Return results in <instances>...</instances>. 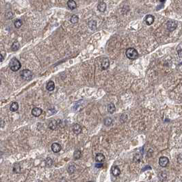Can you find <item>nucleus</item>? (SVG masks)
Masks as SVG:
<instances>
[{
	"label": "nucleus",
	"instance_id": "1",
	"mask_svg": "<svg viewBox=\"0 0 182 182\" xmlns=\"http://www.w3.org/2000/svg\"><path fill=\"white\" fill-rule=\"evenodd\" d=\"M126 56L129 60H136L138 57V52L137 51V50L134 48L129 47L126 50Z\"/></svg>",
	"mask_w": 182,
	"mask_h": 182
},
{
	"label": "nucleus",
	"instance_id": "2",
	"mask_svg": "<svg viewBox=\"0 0 182 182\" xmlns=\"http://www.w3.org/2000/svg\"><path fill=\"white\" fill-rule=\"evenodd\" d=\"M9 65L10 69H11L12 71L14 72L19 71V69L21 68V62H19V60H17V59L15 58V57H13V58L10 60Z\"/></svg>",
	"mask_w": 182,
	"mask_h": 182
},
{
	"label": "nucleus",
	"instance_id": "3",
	"mask_svg": "<svg viewBox=\"0 0 182 182\" xmlns=\"http://www.w3.org/2000/svg\"><path fill=\"white\" fill-rule=\"evenodd\" d=\"M20 75L23 80H25V81H29L32 79L33 73H32V72L28 69H24L20 73Z\"/></svg>",
	"mask_w": 182,
	"mask_h": 182
},
{
	"label": "nucleus",
	"instance_id": "4",
	"mask_svg": "<svg viewBox=\"0 0 182 182\" xmlns=\"http://www.w3.org/2000/svg\"><path fill=\"white\" fill-rule=\"evenodd\" d=\"M167 29L169 32H173L177 27V23L175 21H168L166 23Z\"/></svg>",
	"mask_w": 182,
	"mask_h": 182
},
{
	"label": "nucleus",
	"instance_id": "5",
	"mask_svg": "<svg viewBox=\"0 0 182 182\" xmlns=\"http://www.w3.org/2000/svg\"><path fill=\"white\" fill-rule=\"evenodd\" d=\"M168 163H169V159H168V158L165 157V156L160 157L159 159V164L161 167L164 168L167 166Z\"/></svg>",
	"mask_w": 182,
	"mask_h": 182
},
{
	"label": "nucleus",
	"instance_id": "6",
	"mask_svg": "<svg viewBox=\"0 0 182 182\" xmlns=\"http://www.w3.org/2000/svg\"><path fill=\"white\" fill-rule=\"evenodd\" d=\"M51 150H52V151L53 153H59L61 151L62 147H61V145L60 144L57 143V142H54V143H53L51 144Z\"/></svg>",
	"mask_w": 182,
	"mask_h": 182
},
{
	"label": "nucleus",
	"instance_id": "7",
	"mask_svg": "<svg viewBox=\"0 0 182 182\" xmlns=\"http://www.w3.org/2000/svg\"><path fill=\"white\" fill-rule=\"evenodd\" d=\"M101 67L102 70H107L109 67H110V61L108 58H103L101 61Z\"/></svg>",
	"mask_w": 182,
	"mask_h": 182
},
{
	"label": "nucleus",
	"instance_id": "8",
	"mask_svg": "<svg viewBox=\"0 0 182 182\" xmlns=\"http://www.w3.org/2000/svg\"><path fill=\"white\" fill-rule=\"evenodd\" d=\"M154 21H155V18H154V17H153V15H151V14L147 15L145 17V18H144V21H145V23H146V24L147 25H152L153 23V22H154Z\"/></svg>",
	"mask_w": 182,
	"mask_h": 182
},
{
	"label": "nucleus",
	"instance_id": "9",
	"mask_svg": "<svg viewBox=\"0 0 182 182\" xmlns=\"http://www.w3.org/2000/svg\"><path fill=\"white\" fill-rule=\"evenodd\" d=\"M111 172H112V174L114 176L117 177V176H119L120 174V170L119 167L118 166L113 165L112 166V168H111Z\"/></svg>",
	"mask_w": 182,
	"mask_h": 182
},
{
	"label": "nucleus",
	"instance_id": "10",
	"mask_svg": "<svg viewBox=\"0 0 182 182\" xmlns=\"http://www.w3.org/2000/svg\"><path fill=\"white\" fill-rule=\"evenodd\" d=\"M72 129L73 133L75 134H80L81 132V126L78 123H75L72 126Z\"/></svg>",
	"mask_w": 182,
	"mask_h": 182
},
{
	"label": "nucleus",
	"instance_id": "11",
	"mask_svg": "<svg viewBox=\"0 0 182 182\" xmlns=\"http://www.w3.org/2000/svg\"><path fill=\"white\" fill-rule=\"evenodd\" d=\"M43 110L42 109H40V108H34L32 110V114L35 117H38L40 115L42 114Z\"/></svg>",
	"mask_w": 182,
	"mask_h": 182
},
{
	"label": "nucleus",
	"instance_id": "12",
	"mask_svg": "<svg viewBox=\"0 0 182 182\" xmlns=\"http://www.w3.org/2000/svg\"><path fill=\"white\" fill-rule=\"evenodd\" d=\"M106 8H107V6H106V4L104 3L103 1H101L99 3V4L97 6V9L98 10L101 12H104L105 11V10H106Z\"/></svg>",
	"mask_w": 182,
	"mask_h": 182
},
{
	"label": "nucleus",
	"instance_id": "13",
	"mask_svg": "<svg viewBox=\"0 0 182 182\" xmlns=\"http://www.w3.org/2000/svg\"><path fill=\"white\" fill-rule=\"evenodd\" d=\"M105 156L103 154L101 153H97L95 156V161L98 163H101L105 160Z\"/></svg>",
	"mask_w": 182,
	"mask_h": 182
},
{
	"label": "nucleus",
	"instance_id": "14",
	"mask_svg": "<svg viewBox=\"0 0 182 182\" xmlns=\"http://www.w3.org/2000/svg\"><path fill=\"white\" fill-rule=\"evenodd\" d=\"M67 6L70 10H74L77 8L76 2L73 0H68L67 1Z\"/></svg>",
	"mask_w": 182,
	"mask_h": 182
},
{
	"label": "nucleus",
	"instance_id": "15",
	"mask_svg": "<svg viewBox=\"0 0 182 182\" xmlns=\"http://www.w3.org/2000/svg\"><path fill=\"white\" fill-rule=\"evenodd\" d=\"M57 123L56 120H52L50 121V123H49V128L51 129V130H55L57 129Z\"/></svg>",
	"mask_w": 182,
	"mask_h": 182
},
{
	"label": "nucleus",
	"instance_id": "16",
	"mask_svg": "<svg viewBox=\"0 0 182 182\" xmlns=\"http://www.w3.org/2000/svg\"><path fill=\"white\" fill-rule=\"evenodd\" d=\"M116 111V107L114 103H110L108 105V112L110 113V114H113L114 112H115Z\"/></svg>",
	"mask_w": 182,
	"mask_h": 182
},
{
	"label": "nucleus",
	"instance_id": "17",
	"mask_svg": "<svg viewBox=\"0 0 182 182\" xmlns=\"http://www.w3.org/2000/svg\"><path fill=\"white\" fill-rule=\"evenodd\" d=\"M46 88L49 91H53L55 88V84L52 81H50L48 82L46 85Z\"/></svg>",
	"mask_w": 182,
	"mask_h": 182
},
{
	"label": "nucleus",
	"instance_id": "18",
	"mask_svg": "<svg viewBox=\"0 0 182 182\" xmlns=\"http://www.w3.org/2000/svg\"><path fill=\"white\" fill-rule=\"evenodd\" d=\"M10 109L12 112H16L19 109V104L17 102H13L10 107Z\"/></svg>",
	"mask_w": 182,
	"mask_h": 182
},
{
	"label": "nucleus",
	"instance_id": "19",
	"mask_svg": "<svg viewBox=\"0 0 182 182\" xmlns=\"http://www.w3.org/2000/svg\"><path fill=\"white\" fill-rule=\"evenodd\" d=\"M88 27L91 30L94 31L97 29V22L95 21H91L88 22Z\"/></svg>",
	"mask_w": 182,
	"mask_h": 182
},
{
	"label": "nucleus",
	"instance_id": "20",
	"mask_svg": "<svg viewBox=\"0 0 182 182\" xmlns=\"http://www.w3.org/2000/svg\"><path fill=\"white\" fill-rule=\"evenodd\" d=\"M81 157V152L80 150H75V152L73 153V158L75 159H79Z\"/></svg>",
	"mask_w": 182,
	"mask_h": 182
},
{
	"label": "nucleus",
	"instance_id": "21",
	"mask_svg": "<svg viewBox=\"0 0 182 182\" xmlns=\"http://www.w3.org/2000/svg\"><path fill=\"white\" fill-rule=\"evenodd\" d=\"M14 27H15L16 28L19 29L21 27V25H23V21H22L21 19H17L14 22Z\"/></svg>",
	"mask_w": 182,
	"mask_h": 182
},
{
	"label": "nucleus",
	"instance_id": "22",
	"mask_svg": "<svg viewBox=\"0 0 182 182\" xmlns=\"http://www.w3.org/2000/svg\"><path fill=\"white\" fill-rule=\"evenodd\" d=\"M19 47H20V45H19V43L18 42H14L12 43V46H11V49L13 51H17L19 49Z\"/></svg>",
	"mask_w": 182,
	"mask_h": 182
},
{
	"label": "nucleus",
	"instance_id": "23",
	"mask_svg": "<svg viewBox=\"0 0 182 182\" xmlns=\"http://www.w3.org/2000/svg\"><path fill=\"white\" fill-rule=\"evenodd\" d=\"M78 21H79V17L75 15V14H73V15H72L71 17V19H70V21H71V23H77V22H78Z\"/></svg>",
	"mask_w": 182,
	"mask_h": 182
},
{
	"label": "nucleus",
	"instance_id": "24",
	"mask_svg": "<svg viewBox=\"0 0 182 182\" xmlns=\"http://www.w3.org/2000/svg\"><path fill=\"white\" fill-rule=\"evenodd\" d=\"M112 122H113V120L112 119H111L110 117H108L106 118L104 120V124L106 126H110L112 124Z\"/></svg>",
	"mask_w": 182,
	"mask_h": 182
},
{
	"label": "nucleus",
	"instance_id": "25",
	"mask_svg": "<svg viewBox=\"0 0 182 182\" xmlns=\"http://www.w3.org/2000/svg\"><path fill=\"white\" fill-rule=\"evenodd\" d=\"M20 171H21V167H20V165L19 164H15L13 166V171L14 172H16V173H19L20 172Z\"/></svg>",
	"mask_w": 182,
	"mask_h": 182
},
{
	"label": "nucleus",
	"instance_id": "26",
	"mask_svg": "<svg viewBox=\"0 0 182 182\" xmlns=\"http://www.w3.org/2000/svg\"><path fill=\"white\" fill-rule=\"evenodd\" d=\"M67 171H68V172L69 174H73L75 171V167L74 166H73V165H70L68 167V168H67Z\"/></svg>",
	"mask_w": 182,
	"mask_h": 182
},
{
	"label": "nucleus",
	"instance_id": "27",
	"mask_svg": "<svg viewBox=\"0 0 182 182\" xmlns=\"http://www.w3.org/2000/svg\"><path fill=\"white\" fill-rule=\"evenodd\" d=\"M45 163H46V165H47L49 166H50L51 164H52L53 161L52 159L50 158H47L46 159H45Z\"/></svg>",
	"mask_w": 182,
	"mask_h": 182
},
{
	"label": "nucleus",
	"instance_id": "28",
	"mask_svg": "<svg viewBox=\"0 0 182 182\" xmlns=\"http://www.w3.org/2000/svg\"><path fill=\"white\" fill-rule=\"evenodd\" d=\"M177 162L179 164H182V154H179L177 157Z\"/></svg>",
	"mask_w": 182,
	"mask_h": 182
},
{
	"label": "nucleus",
	"instance_id": "29",
	"mask_svg": "<svg viewBox=\"0 0 182 182\" xmlns=\"http://www.w3.org/2000/svg\"><path fill=\"white\" fill-rule=\"evenodd\" d=\"M95 167L96 168H102V167H103V164H101V163H99V164H95Z\"/></svg>",
	"mask_w": 182,
	"mask_h": 182
},
{
	"label": "nucleus",
	"instance_id": "30",
	"mask_svg": "<svg viewBox=\"0 0 182 182\" xmlns=\"http://www.w3.org/2000/svg\"><path fill=\"white\" fill-rule=\"evenodd\" d=\"M178 56L179 57L182 58V49H180L178 51Z\"/></svg>",
	"mask_w": 182,
	"mask_h": 182
},
{
	"label": "nucleus",
	"instance_id": "31",
	"mask_svg": "<svg viewBox=\"0 0 182 182\" xmlns=\"http://www.w3.org/2000/svg\"><path fill=\"white\" fill-rule=\"evenodd\" d=\"M4 60V56L0 53V62H2Z\"/></svg>",
	"mask_w": 182,
	"mask_h": 182
},
{
	"label": "nucleus",
	"instance_id": "32",
	"mask_svg": "<svg viewBox=\"0 0 182 182\" xmlns=\"http://www.w3.org/2000/svg\"><path fill=\"white\" fill-rule=\"evenodd\" d=\"M92 182V181H90V182Z\"/></svg>",
	"mask_w": 182,
	"mask_h": 182
},
{
	"label": "nucleus",
	"instance_id": "33",
	"mask_svg": "<svg viewBox=\"0 0 182 182\" xmlns=\"http://www.w3.org/2000/svg\"><path fill=\"white\" fill-rule=\"evenodd\" d=\"M0 84H1V81H0Z\"/></svg>",
	"mask_w": 182,
	"mask_h": 182
}]
</instances>
